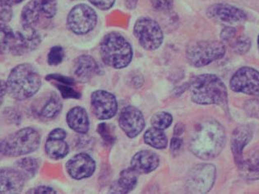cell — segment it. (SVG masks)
<instances>
[{"mask_svg": "<svg viewBox=\"0 0 259 194\" xmlns=\"http://www.w3.org/2000/svg\"><path fill=\"white\" fill-rule=\"evenodd\" d=\"M226 142L224 127L218 120L208 119L196 126L189 140V149L196 157L207 161L218 157Z\"/></svg>", "mask_w": 259, "mask_h": 194, "instance_id": "6da1fadb", "label": "cell"}, {"mask_svg": "<svg viewBox=\"0 0 259 194\" xmlns=\"http://www.w3.org/2000/svg\"><path fill=\"white\" fill-rule=\"evenodd\" d=\"M6 83L9 95L22 102L34 96L42 82L40 74L31 64H21L12 69Z\"/></svg>", "mask_w": 259, "mask_h": 194, "instance_id": "7a4b0ae2", "label": "cell"}, {"mask_svg": "<svg viewBox=\"0 0 259 194\" xmlns=\"http://www.w3.org/2000/svg\"><path fill=\"white\" fill-rule=\"evenodd\" d=\"M191 99L198 105H215L226 107L228 92L224 82L214 74H202L193 79L190 85Z\"/></svg>", "mask_w": 259, "mask_h": 194, "instance_id": "3957f363", "label": "cell"}, {"mask_svg": "<svg viewBox=\"0 0 259 194\" xmlns=\"http://www.w3.org/2000/svg\"><path fill=\"white\" fill-rule=\"evenodd\" d=\"M100 53L103 62L114 69H124L132 62L134 51L130 42L119 32H110L100 44Z\"/></svg>", "mask_w": 259, "mask_h": 194, "instance_id": "277c9868", "label": "cell"}, {"mask_svg": "<svg viewBox=\"0 0 259 194\" xmlns=\"http://www.w3.org/2000/svg\"><path fill=\"white\" fill-rule=\"evenodd\" d=\"M40 133L27 127L9 135L1 141V153L8 157H18L37 150L40 145Z\"/></svg>", "mask_w": 259, "mask_h": 194, "instance_id": "5b68a950", "label": "cell"}, {"mask_svg": "<svg viewBox=\"0 0 259 194\" xmlns=\"http://www.w3.org/2000/svg\"><path fill=\"white\" fill-rule=\"evenodd\" d=\"M226 51L224 44L218 40L192 41L187 46V61L191 66L201 68L222 59Z\"/></svg>", "mask_w": 259, "mask_h": 194, "instance_id": "8992f818", "label": "cell"}, {"mask_svg": "<svg viewBox=\"0 0 259 194\" xmlns=\"http://www.w3.org/2000/svg\"><path fill=\"white\" fill-rule=\"evenodd\" d=\"M134 34L139 44L146 51H156L164 40L162 29L158 22L148 17H142L137 20Z\"/></svg>", "mask_w": 259, "mask_h": 194, "instance_id": "52a82bcc", "label": "cell"}, {"mask_svg": "<svg viewBox=\"0 0 259 194\" xmlns=\"http://www.w3.org/2000/svg\"><path fill=\"white\" fill-rule=\"evenodd\" d=\"M57 14V0H30L21 14L22 27H34L41 19H52Z\"/></svg>", "mask_w": 259, "mask_h": 194, "instance_id": "ba28073f", "label": "cell"}, {"mask_svg": "<svg viewBox=\"0 0 259 194\" xmlns=\"http://www.w3.org/2000/svg\"><path fill=\"white\" fill-rule=\"evenodd\" d=\"M97 14L93 8L85 4L75 5L68 14L67 26L76 35H87L96 27Z\"/></svg>", "mask_w": 259, "mask_h": 194, "instance_id": "9c48e42d", "label": "cell"}, {"mask_svg": "<svg viewBox=\"0 0 259 194\" xmlns=\"http://www.w3.org/2000/svg\"><path fill=\"white\" fill-rule=\"evenodd\" d=\"M217 169L212 164H199L188 174L186 188L190 193H206L212 188Z\"/></svg>", "mask_w": 259, "mask_h": 194, "instance_id": "30bf717a", "label": "cell"}, {"mask_svg": "<svg viewBox=\"0 0 259 194\" xmlns=\"http://www.w3.org/2000/svg\"><path fill=\"white\" fill-rule=\"evenodd\" d=\"M41 43V36L34 27H22L20 31H14L9 44V53L13 56H24L35 51Z\"/></svg>", "mask_w": 259, "mask_h": 194, "instance_id": "8fae6325", "label": "cell"}, {"mask_svg": "<svg viewBox=\"0 0 259 194\" xmlns=\"http://www.w3.org/2000/svg\"><path fill=\"white\" fill-rule=\"evenodd\" d=\"M230 87L235 92L259 96V72L251 67H243L231 77Z\"/></svg>", "mask_w": 259, "mask_h": 194, "instance_id": "7c38bea8", "label": "cell"}, {"mask_svg": "<svg viewBox=\"0 0 259 194\" xmlns=\"http://www.w3.org/2000/svg\"><path fill=\"white\" fill-rule=\"evenodd\" d=\"M93 114L100 120H107L116 115L118 102L112 93L106 90H95L91 95Z\"/></svg>", "mask_w": 259, "mask_h": 194, "instance_id": "4fadbf2b", "label": "cell"}, {"mask_svg": "<svg viewBox=\"0 0 259 194\" xmlns=\"http://www.w3.org/2000/svg\"><path fill=\"white\" fill-rule=\"evenodd\" d=\"M119 124L121 129L130 138H135L145 128L146 122L142 111L134 106L123 107L120 111Z\"/></svg>", "mask_w": 259, "mask_h": 194, "instance_id": "5bb4252c", "label": "cell"}, {"mask_svg": "<svg viewBox=\"0 0 259 194\" xmlns=\"http://www.w3.org/2000/svg\"><path fill=\"white\" fill-rule=\"evenodd\" d=\"M96 168V161L88 153L75 155L66 163L67 172L75 180H81L93 176Z\"/></svg>", "mask_w": 259, "mask_h": 194, "instance_id": "9a60e30c", "label": "cell"}, {"mask_svg": "<svg viewBox=\"0 0 259 194\" xmlns=\"http://www.w3.org/2000/svg\"><path fill=\"white\" fill-rule=\"evenodd\" d=\"M206 15L213 20L228 25L241 24L247 19L242 9L226 4H215L206 10Z\"/></svg>", "mask_w": 259, "mask_h": 194, "instance_id": "2e32d148", "label": "cell"}, {"mask_svg": "<svg viewBox=\"0 0 259 194\" xmlns=\"http://www.w3.org/2000/svg\"><path fill=\"white\" fill-rule=\"evenodd\" d=\"M101 67L94 58L88 55L77 57L73 62L72 73L76 79L81 82L90 81L95 76L101 73Z\"/></svg>", "mask_w": 259, "mask_h": 194, "instance_id": "e0dca14e", "label": "cell"}, {"mask_svg": "<svg viewBox=\"0 0 259 194\" xmlns=\"http://www.w3.org/2000/svg\"><path fill=\"white\" fill-rule=\"evenodd\" d=\"M252 138V131L248 125L235 128L231 136V148L235 164L239 167L244 161V150Z\"/></svg>", "mask_w": 259, "mask_h": 194, "instance_id": "ac0fdd59", "label": "cell"}, {"mask_svg": "<svg viewBox=\"0 0 259 194\" xmlns=\"http://www.w3.org/2000/svg\"><path fill=\"white\" fill-rule=\"evenodd\" d=\"M25 178L16 168H3L0 173L1 193H19L24 187Z\"/></svg>", "mask_w": 259, "mask_h": 194, "instance_id": "d6986e66", "label": "cell"}, {"mask_svg": "<svg viewBox=\"0 0 259 194\" xmlns=\"http://www.w3.org/2000/svg\"><path fill=\"white\" fill-rule=\"evenodd\" d=\"M160 165V157L152 151L143 150L138 152L132 157L130 167L138 174H149L157 169Z\"/></svg>", "mask_w": 259, "mask_h": 194, "instance_id": "ffe728a7", "label": "cell"}, {"mask_svg": "<svg viewBox=\"0 0 259 194\" xmlns=\"http://www.w3.org/2000/svg\"><path fill=\"white\" fill-rule=\"evenodd\" d=\"M68 127L80 134H86L90 128V121L88 112L81 106H75L66 115Z\"/></svg>", "mask_w": 259, "mask_h": 194, "instance_id": "44dd1931", "label": "cell"}, {"mask_svg": "<svg viewBox=\"0 0 259 194\" xmlns=\"http://www.w3.org/2000/svg\"><path fill=\"white\" fill-rule=\"evenodd\" d=\"M138 173L132 168L122 170L118 180L110 186V193L125 194L131 192L138 183Z\"/></svg>", "mask_w": 259, "mask_h": 194, "instance_id": "7402d4cb", "label": "cell"}, {"mask_svg": "<svg viewBox=\"0 0 259 194\" xmlns=\"http://www.w3.org/2000/svg\"><path fill=\"white\" fill-rule=\"evenodd\" d=\"M242 176L248 180H259V148L238 167Z\"/></svg>", "mask_w": 259, "mask_h": 194, "instance_id": "603a6c76", "label": "cell"}, {"mask_svg": "<svg viewBox=\"0 0 259 194\" xmlns=\"http://www.w3.org/2000/svg\"><path fill=\"white\" fill-rule=\"evenodd\" d=\"M45 151L51 159L59 161L68 156L69 146L62 139L47 138Z\"/></svg>", "mask_w": 259, "mask_h": 194, "instance_id": "cb8c5ba5", "label": "cell"}, {"mask_svg": "<svg viewBox=\"0 0 259 194\" xmlns=\"http://www.w3.org/2000/svg\"><path fill=\"white\" fill-rule=\"evenodd\" d=\"M63 109V103L60 95L56 93H51L44 106L42 107L40 115L47 119H54L60 115Z\"/></svg>", "mask_w": 259, "mask_h": 194, "instance_id": "d4e9b609", "label": "cell"}, {"mask_svg": "<svg viewBox=\"0 0 259 194\" xmlns=\"http://www.w3.org/2000/svg\"><path fill=\"white\" fill-rule=\"evenodd\" d=\"M143 138L146 144L158 150L165 149L168 145V139L164 130L154 127L146 131Z\"/></svg>", "mask_w": 259, "mask_h": 194, "instance_id": "484cf974", "label": "cell"}, {"mask_svg": "<svg viewBox=\"0 0 259 194\" xmlns=\"http://www.w3.org/2000/svg\"><path fill=\"white\" fill-rule=\"evenodd\" d=\"M17 170L26 178L31 179L35 176L39 170V163L34 157H24L16 161L15 167Z\"/></svg>", "mask_w": 259, "mask_h": 194, "instance_id": "4316f807", "label": "cell"}, {"mask_svg": "<svg viewBox=\"0 0 259 194\" xmlns=\"http://www.w3.org/2000/svg\"><path fill=\"white\" fill-rule=\"evenodd\" d=\"M172 122H173L172 115L165 111L156 113L151 119L152 127L159 128L161 130H165L169 128V126L171 125Z\"/></svg>", "mask_w": 259, "mask_h": 194, "instance_id": "83f0119b", "label": "cell"}, {"mask_svg": "<svg viewBox=\"0 0 259 194\" xmlns=\"http://www.w3.org/2000/svg\"><path fill=\"white\" fill-rule=\"evenodd\" d=\"M231 48L235 53L245 55L250 50L251 40L248 36L242 35L235 37L231 41Z\"/></svg>", "mask_w": 259, "mask_h": 194, "instance_id": "f1b7e54d", "label": "cell"}, {"mask_svg": "<svg viewBox=\"0 0 259 194\" xmlns=\"http://www.w3.org/2000/svg\"><path fill=\"white\" fill-rule=\"evenodd\" d=\"M54 85L60 90V95L64 99H80L81 97V93L75 90L73 85L60 82H54Z\"/></svg>", "mask_w": 259, "mask_h": 194, "instance_id": "f546056e", "label": "cell"}, {"mask_svg": "<svg viewBox=\"0 0 259 194\" xmlns=\"http://www.w3.org/2000/svg\"><path fill=\"white\" fill-rule=\"evenodd\" d=\"M14 31L8 24L1 23V52L3 54L9 53V46Z\"/></svg>", "mask_w": 259, "mask_h": 194, "instance_id": "4dcf8cb0", "label": "cell"}, {"mask_svg": "<svg viewBox=\"0 0 259 194\" xmlns=\"http://www.w3.org/2000/svg\"><path fill=\"white\" fill-rule=\"evenodd\" d=\"M64 59V51L63 47L55 45L51 47L47 56V62L51 66L59 65Z\"/></svg>", "mask_w": 259, "mask_h": 194, "instance_id": "1f68e13d", "label": "cell"}, {"mask_svg": "<svg viewBox=\"0 0 259 194\" xmlns=\"http://www.w3.org/2000/svg\"><path fill=\"white\" fill-rule=\"evenodd\" d=\"M97 132L106 145L111 146L114 144L115 138H114V134H112V132L110 131L109 124H106V123L100 124L97 127Z\"/></svg>", "mask_w": 259, "mask_h": 194, "instance_id": "d6a6232c", "label": "cell"}, {"mask_svg": "<svg viewBox=\"0 0 259 194\" xmlns=\"http://www.w3.org/2000/svg\"><path fill=\"white\" fill-rule=\"evenodd\" d=\"M151 5L156 11L168 12L173 8L174 0H150Z\"/></svg>", "mask_w": 259, "mask_h": 194, "instance_id": "836d02e7", "label": "cell"}, {"mask_svg": "<svg viewBox=\"0 0 259 194\" xmlns=\"http://www.w3.org/2000/svg\"><path fill=\"white\" fill-rule=\"evenodd\" d=\"M4 116L7 122L13 124H19L22 122V115L14 108L5 109Z\"/></svg>", "mask_w": 259, "mask_h": 194, "instance_id": "e575fe53", "label": "cell"}, {"mask_svg": "<svg viewBox=\"0 0 259 194\" xmlns=\"http://www.w3.org/2000/svg\"><path fill=\"white\" fill-rule=\"evenodd\" d=\"M46 80L48 82H60V83L70 84L74 86L75 80L72 77H66V76L62 75L60 73H51L46 77Z\"/></svg>", "mask_w": 259, "mask_h": 194, "instance_id": "d590c367", "label": "cell"}, {"mask_svg": "<svg viewBox=\"0 0 259 194\" xmlns=\"http://www.w3.org/2000/svg\"><path fill=\"white\" fill-rule=\"evenodd\" d=\"M13 17L12 6L9 4L1 1V23L8 24Z\"/></svg>", "mask_w": 259, "mask_h": 194, "instance_id": "8d00e7d4", "label": "cell"}, {"mask_svg": "<svg viewBox=\"0 0 259 194\" xmlns=\"http://www.w3.org/2000/svg\"><path fill=\"white\" fill-rule=\"evenodd\" d=\"M88 1L95 7L103 11L111 9L115 3V0H88Z\"/></svg>", "mask_w": 259, "mask_h": 194, "instance_id": "74e56055", "label": "cell"}, {"mask_svg": "<svg viewBox=\"0 0 259 194\" xmlns=\"http://www.w3.org/2000/svg\"><path fill=\"white\" fill-rule=\"evenodd\" d=\"M237 31L235 27H226L221 32V38L223 41L231 42L235 37Z\"/></svg>", "mask_w": 259, "mask_h": 194, "instance_id": "f35d334b", "label": "cell"}, {"mask_svg": "<svg viewBox=\"0 0 259 194\" xmlns=\"http://www.w3.org/2000/svg\"><path fill=\"white\" fill-rule=\"evenodd\" d=\"M27 193L35 194H55L57 192L54 189L53 187H49V186H38L35 188H31L28 190Z\"/></svg>", "mask_w": 259, "mask_h": 194, "instance_id": "ab89813d", "label": "cell"}, {"mask_svg": "<svg viewBox=\"0 0 259 194\" xmlns=\"http://www.w3.org/2000/svg\"><path fill=\"white\" fill-rule=\"evenodd\" d=\"M66 131L64 130L63 128H55L54 130L51 131L49 133L47 138L62 139V140H64V139L66 138Z\"/></svg>", "mask_w": 259, "mask_h": 194, "instance_id": "60d3db41", "label": "cell"}, {"mask_svg": "<svg viewBox=\"0 0 259 194\" xmlns=\"http://www.w3.org/2000/svg\"><path fill=\"white\" fill-rule=\"evenodd\" d=\"M170 151H171L173 153H177L181 149L183 146V140L180 137H174L173 138L171 139V141H170Z\"/></svg>", "mask_w": 259, "mask_h": 194, "instance_id": "b9f144b4", "label": "cell"}, {"mask_svg": "<svg viewBox=\"0 0 259 194\" xmlns=\"http://www.w3.org/2000/svg\"><path fill=\"white\" fill-rule=\"evenodd\" d=\"M184 131H185V126L183 125L182 124H178L175 128V135L179 137L180 135L182 134Z\"/></svg>", "mask_w": 259, "mask_h": 194, "instance_id": "7bdbcfd3", "label": "cell"}, {"mask_svg": "<svg viewBox=\"0 0 259 194\" xmlns=\"http://www.w3.org/2000/svg\"><path fill=\"white\" fill-rule=\"evenodd\" d=\"M6 93H8L7 83L3 80L1 82V100H2V102Z\"/></svg>", "mask_w": 259, "mask_h": 194, "instance_id": "ee69618b", "label": "cell"}, {"mask_svg": "<svg viewBox=\"0 0 259 194\" xmlns=\"http://www.w3.org/2000/svg\"><path fill=\"white\" fill-rule=\"evenodd\" d=\"M1 1L6 3V4H9V5L13 6V5H18V4L23 2L24 0H1Z\"/></svg>", "mask_w": 259, "mask_h": 194, "instance_id": "f6af8a7d", "label": "cell"}, {"mask_svg": "<svg viewBox=\"0 0 259 194\" xmlns=\"http://www.w3.org/2000/svg\"><path fill=\"white\" fill-rule=\"evenodd\" d=\"M257 46H258V50H259V35H258V37H257Z\"/></svg>", "mask_w": 259, "mask_h": 194, "instance_id": "bcb514c9", "label": "cell"}]
</instances>
